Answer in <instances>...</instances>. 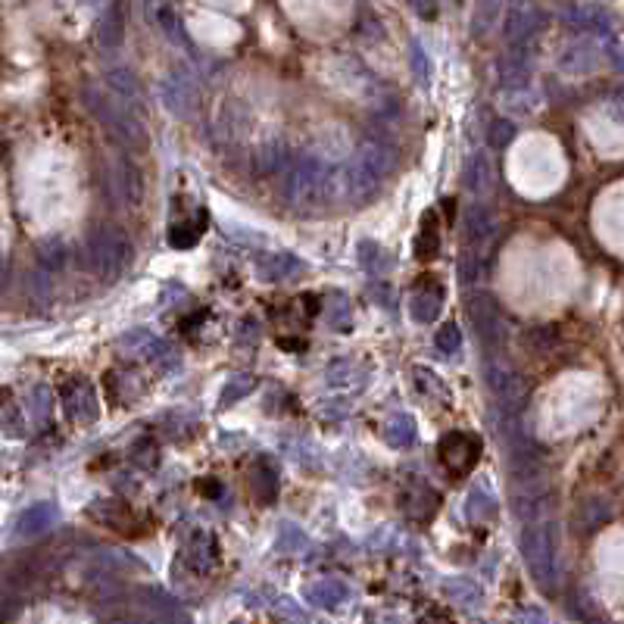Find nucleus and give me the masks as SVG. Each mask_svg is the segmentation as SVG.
I'll return each instance as SVG.
<instances>
[{"mask_svg":"<svg viewBox=\"0 0 624 624\" xmlns=\"http://www.w3.org/2000/svg\"><path fill=\"white\" fill-rule=\"evenodd\" d=\"M325 322L331 331H350L356 316H353V303L347 297H331L325 300Z\"/></svg>","mask_w":624,"mask_h":624,"instance_id":"nucleus-30","label":"nucleus"},{"mask_svg":"<svg viewBox=\"0 0 624 624\" xmlns=\"http://www.w3.org/2000/svg\"><path fill=\"white\" fill-rule=\"evenodd\" d=\"M500 19H503V0H478L472 35L475 38H487L493 29H500Z\"/></svg>","mask_w":624,"mask_h":624,"instance_id":"nucleus-24","label":"nucleus"},{"mask_svg":"<svg viewBox=\"0 0 624 624\" xmlns=\"http://www.w3.org/2000/svg\"><path fill=\"white\" fill-rule=\"evenodd\" d=\"M303 272V263L291 253H263L256 259V275L263 281H288Z\"/></svg>","mask_w":624,"mask_h":624,"instance_id":"nucleus-18","label":"nucleus"},{"mask_svg":"<svg viewBox=\"0 0 624 624\" xmlns=\"http://www.w3.org/2000/svg\"><path fill=\"white\" fill-rule=\"evenodd\" d=\"M515 132H518V128H515V122L512 119H497V122H493L490 125V147H509L512 144V138H515Z\"/></svg>","mask_w":624,"mask_h":624,"instance_id":"nucleus-43","label":"nucleus"},{"mask_svg":"<svg viewBox=\"0 0 624 624\" xmlns=\"http://www.w3.org/2000/svg\"><path fill=\"white\" fill-rule=\"evenodd\" d=\"M440 309H444V288L437 281H425L409 300V312L419 325H431L440 316Z\"/></svg>","mask_w":624,"mask_h":624,"instance_id":"nucleus-16","label":"nucleus"},{"mask_svg":"<svg viewBox=\"0 0 624 624\" xmlns=\"http://www.w3.org/2000/svg\"><path fill=\"white\" fill-rule=\"evenodd\" d=\"M63 403H66V412L69 419L78 422V425H91L97 415H100V403H97V394L88 381H69V387L63 390Z\"/></svg>","mask_w":624,"mask_h":624,"instance_id":"nucleus-10","label":"nucleus"},{"mask_svg":"<svg viewBox=\"0 0 624 624\" xmlns=\"http://www.w3.org/2000/svg\"><path fill=\"white\" fill-rule=\"evenodd\" d=\"M493 234H497V216H493V210H487L484 203H472V210L465 213V241L472 250H484Z\"/></svg>","mask_w":624,"mask_h":624,"instance_id":"nucleus-13","label":"nucleus"},{"mask_svg":"<svg viewBox=\"0 0 624 624\" xmlns=\"http://www.w3.org/2000/svg\"><path fill=\"white\" fill-rule=\"evenodd\" d=\"M241 337H244V341H256V337H259L256 319H244V322H241Z\"/></svg>","mask_w":624,"mask_h":624,"instance_id":"nucleus-47","label":"nucleus"},{"mask_svg":"<svg viewBox=\"0 0 624 624\" xmlns=\"http://www.w3.org/2000/svg\"><path fill=\"white\" fill-rule=\"evenodd\" d=\"M440 250V231H437V219L434 213H425L422 219V231H419V238H415V256L419 259H434Z\"/></svg>","mask_w":624,"mask_h":624,"instance_id":"nucleus-31","label":"nucleus"},{"mask_svg":"<svg viewBox=\"0 0 624 624\" xmlns=\"http://www.w3.org/2000/svg\"><path fill=\"white\" fill-rule=\"evenodd\" d=\"M468 319H472L481 344L487 350H503L506 344V319L500 303L493 300L490 294H472L468 297Z\"/></svg>","mask_w":624,"mask_h":624,"instance_id":"nucleus-6","label":"nucleus"},{"mask_svg":"<svg viewBox=\"0 0 624 624\" xmlns=\"http://www.w3.org/2000/svg\"><path fill=\"white\" fill-rule=\"evenodd\" d=\"M600 63H603V54H600V47H596L593 41H575V44H568L565 47V54H562V60H559V66H562V72H568V75H590V72H596L600 69Z\"/></svg>","mask_w":624,"mask_h":624,"instance_id":"nucleus-14","label":"nucleus"},{"mask_svg":"<svg viewBox=\"0 0 624 624\" xmlns=\"http://www.w3.org/2000/svg\"><path fill=\"white\" fill-rule=\"evenodd\" d=\"M409 10L422 19H434L437 16V0H406Z\"/></svg>","mask_w":624,"mask_h":624,"instance_id":"nucleus-45","label":"nucleus"},{"mask_svg":"<svg viewBox=\"0 0 624 624\" xmlns=\"http://www.w3.org/2000/svg\"><path fill=\"white\" fill-rule=\"evenodd\" d=\"M359 266L366 269V272H372V275H378V278H384L390 269H394V256H390L375 241H362L359 244Z\"/></svg>","mask_w":624,"mask_h":624,"instance_id":"nucleus-23","label":"nucleus"},{"mask_svg":"<svg viewBox=\"0 0 624 624\" xmlns=\"http://www.w3.org/2000/svg\"><path fill=\"white\" fill-rule=\"evenodd\" d=\"M500 22H503V38L509 44H522L540 29V13L534 4H528V0H515Z\"/></svg>","mask_w":624,"mask_h":624,"instance_id":"nucleus-9","label":"nucleus"},{"mask_svg":"<svg viewBox=\"0 0 624 624\" xmlns=\"http://www.w3.org/2000/svg\"><path fill=\"white\" fill-rule=\"evenodd\" d=\"M484 384L493 394V400L503 406V412H518L528 403V394H531L522 372H518L500 350H487L484 356Z\"/></svg>","mask_w":624,"mask_h":624,"instance_id":"nucleus-5","label":"nucleus"},{"mask_svg":"<svg viewBox=\"0 0 624 624\" xmlns=\"http://www.w3.org/2000/svg\"><path fill=\"white\" fill-rule=\"evenodd\" d=\"M500 100H503V110H506L512 119H525V116L537 113V107H540V97H537L534 91H528V85L506 88Z\"/></svg>","mask_w":624,"mask_h":624,"instance_id":"nucleus-22","label":"nucleus"},{"mask_svg":"<svg viewBox=\"0 0 624 624\" xmlns=\"http://www.w3.org/2000/svg\"><path fill=\"white\" fill-rule=\"evenodd\" d=\"M412 66H415V75H419L422 78V82H428V78H431V60L425 57V50L419 47V44H412Z\"/></svg>","mask_w":624,"mask_h":624,"instance_id":"nucleus-44","label":"nucleus"},{"mask_svg":"<svg viewBox=\"0 0 624 624\" xmlns=\"http://www.w3.org/2000/svg\"><path fill=\"white\" fill-rule=\"evenodd\" d=\"M253 387H256L253 375H234V378H228L219 400H222V406H234L238 400H244L247 394H253Z\"/></svg>","mask_w":624,"mask_h":624,"instance_id":"nucleus-36","label":"nucleus"},{"mask_svg":"<svg viewBox=\"0 0 624 624\" xmlns=\"http://www.w3.org/2000/svg\"><path fill=\"white\" fill-rule=\"evenodd\" d=\"M481 256H484V253H478V250H472V247H468V250L459 256V278H462L465 284H472V281L481 278Z\"/></svg>","mask_w":624,"mask_h":624,"instance_id":"nucleus-42","label":"nucleus"},{"mask_svg":"<svg viewBox=\"0 0 624 624\" xmlns=\"http://www.w3.org/2000/svg\"><path fill=\"white\" fill-rule=\"evenodd\" d=\"M113 191L119 194V200L125 206H141L144 203V194H147L144 175L132 160H128V156H122V160L113 163Z\"/></svg>","mask_w":624,"mask_h":624,"instance_id":"nucleus-11","label":"nucleus"},{"mask_svg":"<svg viewBox=\"0 0 624 624\" xmlns=\"http://www.w3.org/2000/svg\"><path fill=\"white\" fill-rule=\"evenodd\" d=\"M122 29H125V19H122V10L119 7H110L100 19V44L103 47H119L122 44Z\"/></svg>","mask_w":624,"mask_h":624,"instance_id":"nucleus-33","label":"nucleus"},{"mask_svg":"<svg viewBox=\"0 0 624 624\" xmlns=\"http://www.w3.org/2000/svg\"><path fill=\"white\" fill-rule=\"evenodd\" d=\"M50 409H54V394L47 387H35L29 394V412L35 425H47L50 422Z\"/></svg>","mask_w":624,"mask_h":624,"instance_id":"nucleus-37","label":"nucleus"},{"mask_svg":"<svg viewBox=\"0 0 624 624\" xmlns=\"http://www.w3.org/2000/svg\"><path fill=\"white\" fill-rule=\"evenodd\" d=\"M465 512H468V522L484 525V522H490L493 515H497V503H493L484 490H472V493H468V506H465Z\"/></svg>","mask_w":624,"mask_h":624,"instance_id":"nucleus-34","label":"nucleus"},{"mask_svg":"<svg viewBox=\"0 0 624 624\" xmlns=\"http://www.w3.org/2000/svg\"><path fill=\"white\" fill-rule=\"evenodd\" d=\"M306 600L319 609H341L350 600V587L341 578H319L306 587Z\"/></svg>","mask_w":624,"mask_h":624,"instance_id":"nucleus-17","label":"nucleus"},{"mask_svg":"<svg viewBox=\"0 0 624 624\" xmlns=\"http://www.w3.org/2000/svg\"><path fill=\"white\" fill-rule=\"evenodd\" d=\"M57 525V509L50 503H38L29 512H22L19 518V537H41Z\"/></svg>","mask_w":624,"mask_h":624,"instance_id":"nucleus-20","label":"nucleus"},{"mask_svg":"<svg viewBox=\"0 0 624 624\" xmlns=\"http://www.w3.org/2000/svg\"><path fill=\"white\" fill-rule=\"evenodd\" d=\"M103 78H107V88H110L122 103H128V107H132V110L141 107L144 94H141V85H138V78H135L132 72H128V69H110Z\"/></svg>","mask_w":624,"mask_h":624,"instance_id":"nucleus-19","label":"nucleus"},{"mask_svg":"<svg viewBox=\"0 0 624 624\" xmlns=\"http://www.w3.org/2000/svg\"><path fill=\"white\" fill-rule=\"evenodd\" d=\"M612 506L606 500H587L578 512H575V522L581 525V531H596L606 518H609Z\"/></svg>","mask_w":624,"mask_h":624,"instance_id":"nucleus-32","label":"nucleus"},{"mask_svg":"<svg viewBox=\"0 0 624 624\" xmlns=\"http://www.w3.org/2000/svg\"><path fill=\"white\" fill-rule=\"evenodd\" d=\"M522 553L534 584L543 593L559 590V537L556 528L546 522H531L522 534Z\"/></svg>","mask_w":624,"mask_h":624,"instance_id":"nucleus-4","label":"nucleus"},{"mask_svg":"<svg viewBox=\"0 0 624 624\" xmlns=\"http://www.w3.org/2000/svg\"><path fill=\"white\" fill-rule=\"evenodd\" d=\"M250 487H253V497L263 503V506H269L272 500H275V493H278V478H275V472L266 465V462H259L256 468H253V475H250Z\"/></svg>","mask_w":624,"mask_h":624,"instance_id":"nucleus-29","label":"nucleus"},{"mask_svg":"<svg viewBox=\"0 0 624 624\" xmlns=\"http://www.w3.org/2000/svg\"><path fill=\"white\" fill-rule=\"evenodd\" d=\"M325 381H328V387H362L366 384V369L356 366V362H350V359H344V362L328 366Z\"/></svg>","mask_w":624,"mask_h":624,"instance_id":"nucleus-27","label":"nucleus"},{"mask_svg":"<svg viewBox=\"0 0 624 624\" xmlns=\"http://www.w3.org/2000/svg\"><path fill=\"white\" fill-rule=\"evenodd\" d=\"M528 75H531V63L525 54H518V50H512L509 57L500 60V82L506 88H518V85H528Z\"/></svg>","mask_w":624,"mask_h":624,"instance_id":"nucleus-26","label":"nucleus"},{"mask_svg":"<svg viewBox=\"0 0 624 624\" xmlns=\"http://www.w3.org/2000/svg\"><path fill=\"white\" fill-rule=\"evenodd\" d=\"M306 546H309V537H306L297 525L284 522V525L278 528V550H281V553H303Z\"/></svg>","mask_w":624,"mask_h":624,"instance_id":"nucleus-38","label":"nucleus"},{"mask_svg":"<svg viewBox=\"0 0 624 624\" xmlns=\"http://www.w3.org/2000/svg\"><path fill=\"white\" fill-rule=\"evenodd\" d=\"M434 347H437V353H444V356H459V350H462V331L453 322L444 325V328H437Z\"/></svg>","mask_w":624,"mask_h":624,"instance_id":"nucleus-39","label":"nucleus"},{"mask_svg":"<svg viewBox=\"0 0 624 624\" xmlns=\"http://www.w3.org/2000/svg\"><path fill=\"white\" fill-rule=\"evenodd\" d=\"M478 456H481V444H478V437H472V434L453 431V434H447L444 440H440V459H444V465L450 468L453 475L472 472Z\"/></svg>","mask_w":624,"mask_h":624,"instance_id":"nucleus-7","label":"nucleus"},{"mask_svg":"<svg viewBox=\"0 0 624 624\" xmlns=\"http://www.w3.org/2000/svg\"><path fill=\"white\" fill-rule=\"evenodd\" d=\"M160 97L166 103V110L178 119H188L197 110V85L188 75H169L160 85Z\"/></svg>","mask_w":624,"mask_h":624,"instance_id":"nucleus-8","label":"nucleus"},{"mask_svg":"<svg viewBox=\"0 0 624 624\" xmlns=\"http://www.w3.org/2000/svg\"><path fill=\"white\" fill-rule=\"evenodd\" d=\"M403 509L412 518H431L434 509H437V493L428 484H412L409 493H406V500H403Z\"/></svg>","mask_w":624,"mask_h":624,"instance_id":"nucleus-25","label":"nucleus"},{"mask_svg":"<svg viewBox=\"0 0 624 624\" xmlns=\"http://www.w3.org/2000/svg\"><path fill=\"white\" fill-rule=\"evenodd\" d=\"M256 169L263 172V175H272L278 169H288V153H284L281 144H269L256 153Z\"/></svg>","mask_w":624,"mask_h":624,"instance_id":"nucleus-35","label":"nucleus"},{"mask_svg":"<svg viewBox=\"0 0 624 624\" xmlns=\"http://www.w3.org/2000/svg\"><path fill=\"white\" fill-rule=\"evenodd\" d=\"M444 593L459 606H478L481 603V590L475 584H468V581H447Z\"/></svg>","mask_w":624,"mask_h":624,"instance_id":"nucleus-40","label":"nucleus"},{"mask_svg":"<svg viewBox=\"0 0 624 624\" xmlns=\"http://www.w3.org/2000/svg\"><path fill=\"white\" fill-rule=\"evenodd\" d=\"M135 247L128 234L116 225H97L88 234V266L103 281H119L125 269L132 266Z\"/></svg>","mask_w":624,"mask_h":624,"instance_id":"nucleus-3","label":"nucleus"},{"mask_svg":"<svg viewBox=\"0 0 624 624\" xmlns=\"http://www.w3.org/2000/svg\"><path fill=\"white\" fill-rule=\"evenodd\" d=\"M328 172L331 163L322 160L319 153H306L294 166L284 169V194L291 206L303 216H322L331 210L328 200Z\"/></svg>","mask_w":624,"mask_h":624,"instance_id":"nucleus-1","label":"nucleus"},{"mask_svg":"<svg viewBox=\"0 0 624 624\" xmlns=\"http://www.w3.org/2000/svg\"><path fill=\"white\" fill-rule=\"evenodd\" d=\"M356 160L362 166H369L384 181L390 172H394V166H397V147L390 144V141H384V138H369V141L359 144Z\"/></svg>","mask_w":624,"mask_h":624,"instance_id":"nucleus-12","label":"nucleus"},{"mask_svg":"<svg viewBox=\"0 0 624 624\" xmlns=\"http://www.w3.org/2000/svg\"><path fill=\"white\" fill-rule=\"evenodd\" d=\"M200 231H203V228H194V225H188V222H178V225H172V231H169V244L178 247V250H188V247L197 244Z\"/></svg>","mask_w":624,"mask_h":624,"instance_id":"nucleus-41","label":"nucleus"},{"mask_svg":"<svg viewBox=\"0 0 624 624\" xmlns=\"http://www.w3.org/2000/svg\"><path fill=\"white\" fill-rule=\"evenodd\" d=\"M41 259H44L50 269H60L63 266V244H47L44 253H41Z\"/></svg>","mask_w":624,"mask_h":624,"instance_id":"nucleus-46","label":"nucleus"},{"mask_svg":"<svg viewBox=\"0 0 624 624\" xmlns=\"http://www.w3.org/2000/svg\"><path fill=\"white\" fill-rule=\"evenodd\" d=\"M465 188L475 197H487L493 188H497V166H493L490 153H475L472 160L465 163Z\"/></svg>","mask_w":624,"mask_h":624,"instance_id":"nucleus-15","label":"nucleus"},{"mask_svg":"<svg viewBox=\"0 0 624 624\" xmlns=\"http://www.w3.org/2000/svg\"><path fill=\"white\" fill-rule=\"evenodd\" d=\"M119 344H122V350H128L132 356H147V359H160V356L166 353V344H160V341H156V337L147 334V331H132V334H125Z\"/></svg>","mask_w":624,"mask_h":624,"instance_id":"nucleus-28","label":"nucleus"},{"mask_svg":"<svg viewBox=\"0 0 624 624\" xmlns=\"http://www.w3.org/2000/svg\"><path fill=\"white\" fill-rule=\"evenodd\" d=\"M85 97V107L97 116V122H103V128L119 138L128 150H144L147 147V132H144V122L135 116V110L122 103L116 94H103L97 88H85L82 91Z\"/></svg>","mask_w":624,"mask_h":624,"instance_id":"nucleus-2","label":"nucleus"},{"mask_svg":"<svg viewBox=\"0 0 624 624\" xmlns=\"http://www.w3.org/2000/svg\"><path fill=\"white\" fill-rule=\"evenodd\" d=\"M381 437H384V444L387 447H394V450H409L415 444V419L412 415H394L384 428H381Z\"/></svg>","mask_w":624,"mask_h":624,"instance_id":"nucleus-21","label":"nucleus"}]
</instances>
